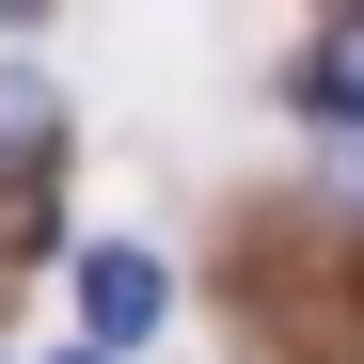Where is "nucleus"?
I'll return each instance as SVG.
<instances>
[{"instance_id":"nucleus-1","label":"nucleus","mask_w":364,"mask_h":364,"mask_svg":"<svg viewBox=\"0 0 364 364\" xmlns=\"http://www.w3.org/2000/svg\"><path fill=\"white\" fill-rule=\"evenodd\" d=\"M143 333H159V254H80V348L127 364Z\"/></svg>"},{"instance_id":"nucleus-2","label":"nucleus","mask_w":364,"mask_h":364,"mask_svg":"<svg viewBox=\"0 0 364 364\" xmlns=\"http://www.w3.org/2000/svg\"><path fill=\"white\" fill-rule=\"evenodd\" d=\"M301 111H317V127H348V143H364V16H333L317 48H301Z\"/></svg>"},{"instance_id":"nucleus-3","label":"nucleus","mask_w":364,"mask_h":364,"mask_svg":"<svg viewBox=\"0 0 364 364\" xmlns=\"http://www.w3.org/2000/svg\"><path fill=\"white\" fill-rule=\"evenodd\" d=\"M48 159H64V95L32 64H0V174H48Z\"/></svg>"},{"instance_id":"nucleus-4","label":"nucleus","mask_w":364,"mask_h":364,"mask_svg":"<svg viewBox=\"0 0 364 364\" xmlns=\"http://www.w3.org/2000/svg\"><path fill=\"white\" fill-rule=\"evenodd\" d=\"M48 364H111V348H48Z\"/></svg>"}]
</instances>
